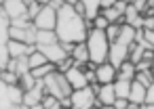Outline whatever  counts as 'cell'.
Wrapping results in <instances>:
<instances>
[{"mask_svg":"<svg viewBox=\"0 0 154 109\" xmlns=\"http://www.w3.org/2000/svg\"><path fill=\"white\" fill-rule=\"evenodd\" d=\"M55 32H57L59 42L78 44V42H85V40H87L89 25H87V19L74 11V7L63 4V7L57 11V25H55Z\"/></svg>","mask_w":154,"mask_h":109,"instance_id":"obj_1","label":"cell"},{"mask_svg":"<svg viewBox=\"0 0 154 109\" xmlns=\"http://www.w3.org/2000/svg\"><path fill=\"white\" fill-rule=\"evenodd\" d=\"M87 48H89V59L91 63L99 65V63H106L108 61V55H110V40L106 36L103 30H89L87 34Z\"/></svg>","mask_w":154,"mask_h":109,"instance_id":"obj_2","label":"cell"},{"mask_svg":"<svg viewBox=\"0 0 154 109\" xmlns=\"http://www.w3.org/2000/svg\"><path fill=\"white\" fill-rule=\"evenodd\" d=\"M42 82H45V92H47V94H51V96H55V99H59V101L70 99V94H72V86H70L66 73H61V71H53V73L47 76Z\"/></svg>","mask_w":154,"mask_h":109,"instance_id":"obj_3","label":"cell"},{"mask_svg":"<svg viewBox=\"0 0 154 109\" xmlns=\"http://www.w3.org/2000/svg\"><path fill=\"white\" fill-rule=\"evenodd\" d=\"M70 101H72V109H93V107H101L99 101H97V94H95V86H91V84L85 86V88L72 90Z\"/></svg>","mask_w":154,"mask_h":109,"instance_id":"obj_4","label":"cell"},{"mask_svg":"<svg viewBox=\"0 0 154 109\" xmlns=\"http://www.w3.org/2000/svg\"><path fill=\"white\" fill-rule=\"evenodd\" d=\"M32 23H34L36 30H55V25H57V9H53L51 4L42 7L40 13L32 19Z\"/></svg>","mask_w":154,"mask_h":109,"instance_id":"obj_5","label":"cell"},{"mask_svg":"<svg viewBox=\"0 0 154 109\" xmlns=\"http://www.w3.org/2000/svg\"><path fill=\"white\" fill-rule=\"evenodd\" d=\"M108 61L118 69L125 61H129V46H127V44H122V42H112V44H110Z\"/></svg>","mask_w":154,"mask_h":109,"instance_id":"obj_6","label":"cell"},{"mask_svg":"<svg viewBox=\"0 0 154 109\" xmlns=\"http://www.w3.org/2000/svg\"><path fill=\"white\" fill-rule=\"evenodd\" d=\"M45 57H47V61L49 63H61L66 57H70L66 50H63V46H61V42H55V44H49V46H36Z\"/></svg>","mask_w":154,"mask_h":109,"instance_id":"obj_7","label":"cell"},{"mask_svg":"<svg viewBox=\"0 0 154 109\" xmlns=\"http://www.w3.org/2000/svg\"><path fill=\"white\" fill-rule=\"evenodd\" d=\"M95 80H97V84H114L116 82V67L110 61L95 65Z\"/></svg>","mask_w":154,"mask_h":109,"instance_id":"obj_8","label":"cell"},{"mask_svg":"<svg viewBox=\"0 0 154 109\" xmlns=\"http://www.w3.org/2000/svg\"><path fill=\"white\" fill-rule=\"evenodd\" d=\"M0 9H2V13L9 17V21L28 15V4L23 2V0H7V2H2Z\"/></svg>","mask_w":154,"mask_h":109,"instance_id":"obj_9","label":"cell"},{"mask_svg":"<svg viewBox=\"0 0 154 109\" xmlns=\"http://www.w3.org/2000/svg\"><path fill=\"white\" fill-rule=\"evenodd\" d=\"M66 78H68L72 90H78V88L89 86V80H87V71H85V67H78V65L70 67V69L66 71Z\"/></svg>","mask_w":154,"mask_h":109,"instance_id":"obj_10","label":"cell"},{"mask_svg":"<svg viewBox=\"0 0 154 109\" xmlns=\"http://www.w3.org/2000/svg\"><path fill=\"white\" fill-rule=\"evenodd\" d=\"M45 82L42 80H38L36 82V86L34 88H30V90H26L23 92V105H28V107H34V105H40L42 103V99H45Z\"/></svg>","mask_w":154,"mask_h":109,"instance_id":"obj_11","label":"cell"},{"mask_svg":"<svg viewBox=\"0 0 154 109\" xmlns=\"http://www.w3.org/2000/svg\"><path fill=\"white\" fill-rule=\"evenodd\" d=\"M7 48H9V55H11V59L30 57V55L36 50V46H32V44H26V42H19V40H11V38H9V42H7Z\"/></svg>","mask_w":154,"mask_h":109,"instance_id":"obj_12","label":"cell"},{"mask_svg":"<svg viewBox=\"0 0 154 109\" xmlns=\"http://www.w3.org/2000/svg\"><path fill=\"white\" fill-rule=\"evenodd\" d=\"M95 86V94H97V101L99 105H114L116 101V92H114V84H91Z\"/></svg>","mask_w":154,"mask_h":109,"instance_id":"obj_13","label":"cell"},{"mask_svg":"<svg viewBox=\"0 0 154 109\" xmlns=\"http://www.w3.org/2000/svg\"><path fill=\"white\" fill-rule=\"evenodd\" d=\"M146 99H148V86H143V84H139L137 80H133V82H131V94H129V101H131L133 105H143Z\"/></svg>","mask_w":154,"mask_h":109,"instance_id":"obj_14","label":"cell"},{"mask_svg":"<svg viewBox=\"0 0 154 109\" xmlns=\"http://www.w3.org/2000/svg\"><path fill=\"white\" fill-rule=\"evenodd\" d=\"M70 57L74 59V63H76L78 67H85V65L91 61V59H89V48H87V42H78V44H74V48H72Z\"/></svg>","mask_w":154,"mask_h":109,"instance_id":"obj_15","label":"cell"},{"mask_svg":"<svg viewBox=\"0 0 154 109\" xmlns=\"http://www.w3.org/2000/svg\"><path fill=\"white\" fill-rule=\"evenodd\" d=\"M125 23L131 25V27H135V30H141V27H143V15H141L133 4H129L127 11H125Z\"/></svg>","mask_w":154,"mask_h":109,"instance_id":"obj_16","label":"cell"},{"mask_svg":"<svg viewBox=\"0 0 154 109\" xmlns=\"http://www.w3.org/2000/svg\"><path fill=\"white\" fill-rule=\"evenodd\" d=\"M55 42H59L55 30H38L36 32V46H49Z\"/></svg>","mask_w":154,"mask_h":109,"instance_id":"obj_17","label":"cell"},{"mask_svg":"<svg viewBox=\"0 0 154 109\" xmlns=\"http://www.w3.org/2000/svg\"><path fill=\"white\" fill-rule=\"evenodd\" d=\"M135 73H137L135 63L125 61V63L116 69V80H129V82H133V80H135Z\"/></svg>","mask_w":154,"mask_h":109,"instance_id":"obj_18","label":"cell"},{"mask_svg":"<svg viewBox=\"0 0 154 109\" xmlns=\"http://www.w3.org/2000/svg\"><path fill=\"white\" fill-rule=\"evenodd\" d=\"M80 4L85 7V19H89V21H93L101 11L99 0H80Z\"/></svg>","mask_w":154,"mask_h":109,"instance_id":"obj_19","label":"cell"},{"mask_svg":"<svg viewBox=\"0 0 154 109\" xmlns=\"http://www.w3.org/2000/svg\"><path fill=\"white\" fill-rule=\"evenodd\" d=\"M135 34H137V30H135V27H131V25L122 23V27H120V36H118V40H116V42H122V44L131 46V44L135 42Z\"/></svg>","mask_w":154,"mask_h":109,"instance_id":"obj_20","label":"cell"},{"mask_svg":"<svg viewBox=\"0 0 154 109\" xmlns=\"http://www.w3.org/2000/svg\"><path fill=\"white\" fill-rule=\"evenodd\" d=\"M53 71H57V65H55V63H45V65H40V67L30 69V73H32L36 80H45V78L51 76Z\"/></svg>","mask_w":154,"mask_h":109,"instance_id":"obj_21","label":"cell"},{"mask_svg":"<svg viewBox=\"0 0 154 109\" xmlns=\"http://www.w3.org/2000/svg\"><path fill=\"white\" fill-rule=\"evenodd\" d=\"M114 92H116V99H129V94H131V82L129 80H116L114 82Z\"/></svg>","mask_w":154,"mask_h":109,"instance_id":"obj_22","label":"cell"},{"mask_svg":"<svg viewBox=\"0 0 154 109\" xmlns=\"http://www.w3.org/2000/svg\"><path fill=\"white\" fill-rule=\"evenodd\" d=\"M28 61H30V69H34V67H40V65L49 63V61H47V57H45V55H42L38 48H36V50H34V53L28 57Z\"/></svg>","mask_w":154,"mask_h":109,"instance_id":"obj_23","label":"cell"},{"mask_svg":"<svg viewBox=\"0 0 154 109\" xmlns=\"http://www.w3.org/2000/svg\"><path fill=\"white\" fill-rule=\"evenodd\" d=\"M36 82H38V80H36L30 71H28V73H23V76H19V86L23 88V92H26V90H30V88H34V86H36Z\"/></svg>","mask_w":154,"mask_h":109,"instance_id":"obj_24","label":"cell"},{"mask_svg":"<svg viewBox=\"0 0 154 109\" xmlns=\"http://www.w3.org/2000/svg\"><path fill=\"white\" fill-rule=\"evenodd\" d=\"M120 27H122V23H110V25H108L106 36H108V40H110V44L118 40V36H120Z\"/></svg>","mask_w":154,"mask_h":109,"instance_id":"obj_25","label":"cell"},{"mask_svg":"<svg viewBox=\"0 0 154 109\" xmlns=\"http://www.w3.org/2000/svg\"><path fill=\"white\" fill-rule=\"evenodd\" d=\"M42 107H45V109H63V107H61V101L55 99V96H51V94H45Z\"/></svg>","mask_w":154,"mask_h":109,"instance_id":"obj_26","label":"cell"},{"mask_svg":"<svg viewBox=\"0 0 154 109\" xmlns=\"http://www.w3.org/2000/svg\"><path fill=\"white\" fill-rule=\"evenodd\" d=\"M0 80H2L5 84H19V76L15 73V71H11V69H5L2 73H0Z\"/></svg>","mask_w":154,"mask_h":109,"instance_id":"obj_27","label":"cell"},{"mask_svg":"<svg viewBox=\"0 0 154 109\" xmlns=\"http://www.w3.org/2000/svg\"><path fill=\"white\" fill-rule=\"evenodd\" d=\"M141 44H143L146 48H152V50H154V30H143V40H141Z\"/></svg>","mask_w":154,"mask_h":109,"instance_id":"obj_28","label":"cell"},{"mask_svg":"<svg viewBox=\"0 0 154 109\" xmlns=\"http://www.w3.org/2000/svg\"><path fill=\"white\" fill-rule=\"evenodd\" d=\"M108 25H110V21H108L101 13L93 19V27H95V30H103V32H106V30H108Z\"/></svg>","mask_w":154,"mask_h":109,"instance_id":"obj_29","label":"cell"},{"mask_svg":"<svg viewBox=\"0 0 154 109\" xmlns=\"http://www.w3.org/2000/svg\"><path fill=\"white\" fill-rule=\"evenodd\" d=\"M40 9H42V4L38 2V0L30 2V4H28V17H30V19H34V17H36V15L40 13Z\"/></svg>","mask_w":154,"mask_h":109,"instance_id":"obj_30","label":"cell"},{"mask_svg":"<svg viewBox=\"0 0 154 109\" xmlns=\"http://www.w3.org/2000/svg\"><path fill=\"white\" fill-rule=\"evenodd\" d=\"M74 65H76V63H74V59H72V57H66V59H63L61 63H57V71L66 73V71H68L70 67H74Z\"/></svg>","mask_w":154,"mask_h":109,"instance_id":"obj_31","label":"cell"},{"mask_svg":"<svg viewBox=\"0 0 154 109\" xmlns=\"http://www.w3.org/2000/svg\"><path fill=\"white\" fill-rule=\"evenodd\" d=\"M131 4H133V7H135V9H137V11L141 13V15H143V13L148 11V0H133Z\"/></svg>","mask_w":154,"mask_h":109,"instance_id":"obj_32","label":"cell"},{"mask_svg":"<svg viewBox=\"0 0 154 109\" xmlns=\"http://www.w3.org/2000/svg\"><path fill=\"white\" fill-rule=\"evenodd\" d=\"M129 105H131L129 99H116V101H114V107H116V109H129Z\"/></svg>","mask_w":154,"mask_h":109,"instance_id":"obj_33","label":"cell"},{"mask_svg":"<svg viewBox=\"0 0 154 109\" xmlns=\"http://www.w3.org/2000/svg\"><path fill=\"white\" fill-rule=\"evenodd\" d=\"M143 30H154V15L143 17Z\"/></svg>","mask_w":154,"mask_h":109,"instance_id":"obj_34","label":"cell"},{"mask_svg":"<svg viewBox=\"0 0 154 109\" xmlns=\"http://www.w3.org/2000/svg\"><path fill=\"white\" fill-rule=\"evenodd\" d=\"M118 2V0H99V7H101V11L103 9H110V7H114Z\"/></svg>","mask_w":154,"mask_h":109,"instance_id":"obj_35","label":"cell"},{"mask_svg":"<svg viewBox=\"0 0 154 109\" xmlns=\"http://www.w3.org/2000/svg\"><path fill=\"white\" fill-rule=\"evenodd\" d=\"M146 103H154V82L148 86V99H146Z\"/></svg>","mask_w":154,"mask_h":109,"instance_id":"obj_36","label":"cell"},{"mask_svg":"<svg viewBox=\"0 0 154 109\" xmlns=\"http://www.w3.org/2000/svg\"><path fill=\"white\" fill-rule=\"evenodd\" d=\"M141 109H154V103H143Z\"/></svg>","mask_w":154,"mask_h":109,"instance_id":"obj_37","label":"cell"},{"mask_svg":"<svg viewBox=\"0 0 154 109\" xmlns=\"http://www.w3.org/2000/svg\"><path fill=\"white\" fill-rule=\"evenodd\" d=\"M101 109H116V107H114V105H103Z\"/></svg>","mask_w":154,"mask_h":109,"instance_id":"obj_38","label":"cell"},{"mask_svg":"<svg viewBox=\"0 0 154 109\" xmlns=\"http://www.w3.org/2000/svg\"><path fill=\"white\" fill-rule=\"evenodd\" d=\"M30 109H45V107H42V103H40V105H34V107H30Z\"/></svg>","mask_w":154,"mask_h":109,"instance_id":"obj_39","label":"cell"},{"mask_svg":"<svg viewBox=\"0 0 154 109\" xmlns=\"http://www.w3.org/2000/svg\"><path fill=\"white\" fill-rule=\"evenodd\" d=\"M120 2H125V4H131V2H133V0H120Z\"/></svg>","mask_w":154,"mask_h":109,"instance_id":"obj_40","label":"cell"},{"mask_svg":"<svg viewBox=\"0 0 154 109\" xmlns=\"http://www.w3.org/2000/svg\"><path fill=\"white\" fill-rule=\"evenodd\" d=\"M152 67H154V57H152Z\"/></svg>","mask_w":154,"mask_h":109,"instance_id":"obj_41","label":"cell"},{"mask_svg":"<svg viewBox=\"0 0 154 109\" xmlns=\"http://www.w3.org/2000/svg\"><path fill=\"white\" fill-rule=\"evenodd\" d=\"M2 71H5V69H2V67H0V73H2Z\"/></svg>","mask_w":154,"mask_h":109,"instance_id":"obj_42","label":"cell"},{"mask_svg":"<svg viewBox=\"0 0 154 109\" xmlns=\"http://www.w3.org/2000/svg\"><path fill=\"white\" fill-rule=\"evenodd\" d=\"M93 109H101V107H93Z\"/></svg>","mask_w":154,"mask_h":109,"instance_id":"obj_43","label":"cell"},{"mask_svg":"<svg viewBox=\"0 0 154 109\" xmlns=\"http://www.w3.org/2000/svg\"><path fill=\"white\" fill-rule=\"evenodd\" d=\"M2 2H7V0H2Z\"/></svg>","mask_w":154,"mask_h":109,"instance_id":"obj_44","label":"cell"}]
</instances>
